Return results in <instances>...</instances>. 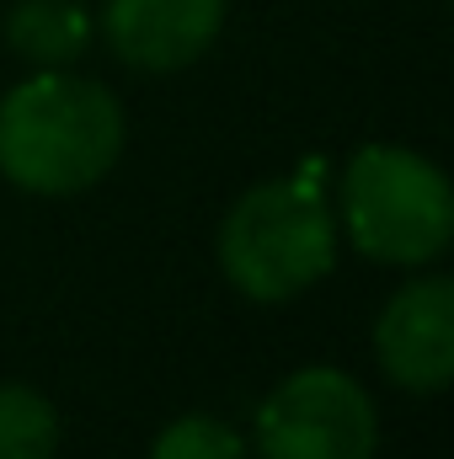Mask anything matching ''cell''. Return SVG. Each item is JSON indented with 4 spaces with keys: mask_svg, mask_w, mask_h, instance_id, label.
<instances>
[{
    "mask_svg": "<svg viewBox=\"0 0 454 459\" xmlns=\"http://www.w3.org/2000/svg\"><path fill=\"white\" fill-rule=\"evenodd\" d=\"M123 155V108L102 81L38 70L0 102V177L38 198L97 187Z\"/></svg>",
    "mask_w": 454,
    "mask_h": 459,
    "instance_id": "obj_1",
    "label": "cell"
},
{
    "mask_svg": "<svg viewBox=\"0 0 454 459\" xmlns=\"http://www.w3.org/2000/svg\"><path fill=\"white\" fill-rule=\"evenodd\" d=\"M316 160L305 177L257 182L230 204L220 225V267L257 305H284L321 283L337 262V220L316 187Z\"/></svg>",
    "mask_w": 454,
    "mask_h": 459,
    "instance_id": "obj_2",
    "label": "cell"
},
{
    "mask_svg": "<svg viewBox=\"0 0 454 459\" xmlns=\"http://www.w3.org/2000/svg\"><path fill=\"white\" fill-rule=\"evenodd\" d=\"M347 240L385 267H428L454 240L450 177L401 144H363L342 171Z\"/></svg>",
    "mask_w": 454,
    "mask_h": 459,
    "instance_id": "obj_3",
    "label": "cell"
},
{
    "mask_svg": "<svg viewBox=\"0 0 454 459\" xmlns=\"http://www.w3.org/2000/svg\"><path fill=\"white\" fill-rule=\"evenodd\" d=\"M380 417L369 390L342 368H294L257 411L262 459H374Z\"/></svg>",
    "mask_w": 454,
    "mask_h": 459,
    "instance_id": "obj_4",
    "label": "cell"
},
{
    "mask_svg": "<svg viewBox=\"0 0 454 459\" xmlns=\"http://www.w3.org/2000/svg\"><path fill=\"white\" fill-rule=\"evenodd\" d=\"M374 358L390 385L412 395H433L454 379V283L444 273L401 283L380 321H374Z\"/></svg>",
    "mask_w": 454,
    "mask_h": 459,
    "instance_id": "obj_5",
    "label": "cell"
},
{
    "mask_svg": "<svg viewBox=\"0 0 454 459\" xmlns=\"http://www.w3.org/2000/svg\"><path fill=\"white\" fill-rule=\"evenodd\" d=\"M225 0H102V38L128 70L171 75L209 54Z\"/></svg>",
    "mask_w": 454,
    "mask_h": 459,
    "instance_id": "obj_6",
    "label": "cell"
},
{
    "mask_svg": "<svg viewBox=\"0 0 454 459\" xmlns=\"http://www.w3.org/2000/svg\"><path fill=\"white\" fill-rule=\"evenodd\" d=\"M92 11L81 0H16L5 16V43L38 70H70L92 48Z\"/></svg>",
    "mask_w": 454,
    "mask_h": 459,
    "instance_id": "obj_7",
    "label": "cell"
},
{
    "mask_svg": "<svg viewBox=\"0 0 454 459\" xmlns=\"http://www.w3.org/2000/svg\"><path fill=\"white\" fill-rule=\"evenodd\" d=\"M59 417L43 390L0 385V459H54Z\"/></svg>",
    "mask_w": 454,
    "mask_h": 459,
    "instance_id": "obj_8",
    "label": "cell"
},
{
    "mask_svg": "<svg viewBox=\"0 0 454 459\" xmlns=\"http://www.w3.org/2000/svg\"><path fill=\"white\" fill-rule=\"evenodd\" d=\"M150 459H246V444H240V433L230 422L193 411V417H177L155 438Z\"/></svg>",
    "mask_w": 454,
    "mask_h": 459,
    "instance_id": "obj_9",
    "label": "cell"
}]
</instances>
